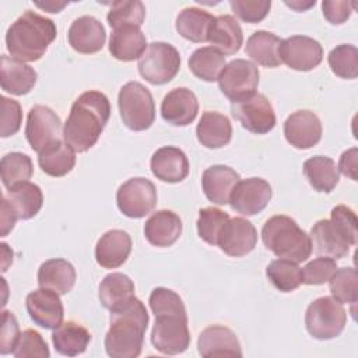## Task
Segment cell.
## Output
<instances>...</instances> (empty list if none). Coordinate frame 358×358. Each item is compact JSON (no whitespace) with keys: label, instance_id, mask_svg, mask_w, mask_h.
Instances as JSON below:
<instances>
[{"label":"cell","instance_id":"cell-1","mask_svg":"<svg viewBox=\"0 0 358 358\" xmlns=\"http://www.w3.org/2000/svg\"><path fill=\"white\" fill-rule=\"evenodd\" d=\"M148 302L155 315L151 331L152 345L166 355L186 351L190 344V333L182 298L172 289L157 287L152 289Z\"/></svg>","mask_w":358,"mask_h":358},{"label":"cell","instance_id":"cell-2","mask_svg":"<svg viewBox=\"0 0 358 358\" xmlns=\"http://www.w3.org/2000/svg\"><path fill=\"white\" fill-rule=\"evenodd\" d=\"M110 116V103L101 91H85L71 105L63 127V140L76 151L85 152L98 141Z\"/></svg>","mask_w":358,"mask_h":358},{"label":"cell","instance_id":"cell-3","mask_svg":"<svg viewBox=\"0 0 358 358\" xmlns=\"http://www.w3.org/2000/svg\"><path fill=\"white\" fill-rule=\"evenodd\" d=\"M144 303L131 296L110 310V327L105 336V350L112 358H136L140 355L148 326Z\"/></svg>","mask_w":358,"mask_h":358},{"label":"cell","instance_id":"cell-4","mask_svg":"<svg viewBox=\"0 0 358 358\" xmlns=\"http://www.w3.org/2000/svg\"><path fill=\"white\" fill-rule=\"evenodd\" d=\"M57 29L50 18L27 10L7 29L6 46L11 57L21 62L39 60L55 41Z\"/></svg>","mask_w":358,"mask_h":358},{"label":"cell","instance_id":"cell-5","mask_svg":"<svg viewBox=\"0 0 358 358\" xmlns=\"http://www.w3.org/2000/svg\"><path fill=\"white\" fill-rule=\"evenodd\" d=\"M312 249L316 255L341 259L350 252V246L357 243V215L344 206H336L331 210L330 220H319L310 229Z\"/></svg>","mask_w":358,"mask_h":358},{"label":"cell","instance_id":"cell-6","mask_svg":"<svg viewBox=\"0 0 358 358\" xmlns=\"http://www.w3.org/2000/svg\"><path fill=\"white\" fill-rule=\"evenodd\" d=\"M264 246L277 257L301 263L309 259L312 242L309 235L288 215H273L262 228Z\"/></svg>","mask_w":358,"mask_h":358},{"label":"cell","instance_id":"cell-7","mask_svg":"<svg viewBox=\"0 0 358 358\" xmlns=\"http://www.w3.org/2000/svg\"><path fill=\"white\" fill-rule=\"evenodd\" d=\"M119 112L123 123L134 131L151 127L155 119V105L147 87L138 81L126 83L117 96Z\"/></svg>","mask_w":358,"mask_h":358},{"label":"cell","instance_id":"cell-8","mask_svg":"<svg viewBox=\"0 0 358 358\" xmlns=\"http://www.w3.org/2000/svg\"><path fill=\"white\" fill-rule=\"evenodd\" d=\"M347 312L333 296L315 299L305 312V326L309 334L317 340L337 337L345 327Z\"/></svg>","mask_w":358,"mask_h":358},{"label":"cell","instance_id":"cell-9","mask_svg":"<svg viewBox=\"0 0 358 358\" xmlns=\"http://www.w3.org/2000/svg\"><path fill=\"white\" fill-rule=\"evenodd\" d=\"M138 71L152 85L169 83L180 69V55L171 43L152 42L138 59Z\"/></svg>","mask_w":358,"mask_h":358},{"label":"cell","instance_id":"cell-10","mask_svg":"<svg viewBox=\"0 0 358 358\" xmlns=\"http://www.w3.org/2000/svg\"><path fill=\"white\" fill-rule=\"evenodd\" d=\"M232 116L250 133L266 134L275 126L273 105L263 94H252L231 103Z\"/></svg>","mask_w":358,"mask_h":358},{"label":"cell","instance_id":"cell-11","mask_svg":"<svg viewBox=\"0 0 358 358\" xmlns=\"http://www.w3.org/2000/svg\"><path fill=\"white\" fill-rule=\"evenodd\" d=\"M259 76V69L253 62L235 59L225 64L217 81L221 92L235 102L256 92Z\"/></svg>","mask_w":358,"mask_h":358},{"label":"cell","instance_id":"cell-12","mask_svg":"<svg viewBox=\"0 0 358 358\" xmlns=\"http://www.w3.org/2000/svg\"><path fill=\"white\" fill-rule=\"evenodd\" d=\"M116 203L126 217L143 218L150 214L157 204V189L154 183L145 178H131L117 189Z\"/></svg>","mask_w":358,"mask_h":358},{"label":"cell","instance_id":"cell-13","mask_svg":"<svg viewBox=\"0 0 358 358\" xmlns=\"http://www.w3.org/2000/svg\"><path fill=\"white\" fill-rule=\"evenodd\" d=\"M62 122L50 108L35 105L29 109L25 126V137L31 148L41 152L50 143L60 140Z\"/></svg>","mask_w":358,"mask_h":358},{"label":"cell","instance_id":"cell-14","mask_svg":"<svg viewBox=\"0 0 358 358\" xmlns=\"http://www.w3.org/2000/svg\"><path fill=\"white\" fill-rule=\"evenodd\" d=\"M281 60L292 70L309 71L317 67L323 59L322 45L306 35H292L282 39L280 48Z\"/></svg>","mask_w":358,"mask_h":358},{"label":"cell","instance_id":"cell-15","mask_svg":"<svg viewBox=\"0 0 358 358\" xmlns=\"http://www.w3.org/2000/svg\"><path fill=\"white\" fill-rule=\"evenodd\" d=\"M271 186L262 178H248L239 180L234 187L229 204L242 215H255L263 211L271 200Z\"/></svg>","mask_w":358,"mask_h":358},{"label":"cell","instance_id":"cell-16","mask_svg":"<svg viewBox=\"0 0 358 358\" xmlns=\"http://www.w3.org/2000/svg\"><path fill=\"white\" fill-rule=\"evenodd\" d=\"M25 306L34 323L43 329L55 330L63 323V303L59 294L52 289L41 287L29 292L25 299Z\"/></svg>","mask_w":358,"mask_h":358},{"label":"cell","instance_id":"cell-17","mask_svg":"<svg viewBox=\"0 0 358 358\" xmlns=\"http://www.w3.org/2000/svg\"><path fill=\"white\" fill-rule=\"evenodd\" d=\"M257 243V231L255 225L242 217H234L224 225L217 245L232 257H242L250 253Z\"/></svg>","mask_w":358,"mask_h":358},{"label":"cell","instance_id":"cell-18","mask_svg":"<svg viewBox=\"0 0 358 358\" xmlns=\"http://www.w3.org/2000/svg\"><path fill=\"white\" fill-rule=\"evenodd\" d=\"M322 123L312 110H296L284 122V136L287 141L299 150H308L316 145L322 138Z\"/></svg>","mask_w":358,"mask_h":358},{"label":"cell","instance_id":"cell-19","mask_svg":"<svg viewBox=\"0 0 358 358\" xmlns=\"http://www.w3.org/2000/svg\"><path fill=\"white\" fill-rule=\"evenodd\" d=\"M70 46L84 55L99 52L106 41V32L99 20L92 15L76 18L67 32Z\"/></svg>","mask_w":358,"mask_h":358},{"label":"cell","instance_id":"cell-20","mask_svg":"<svg viewBox=\"0 0 358 358\" xmlns=\"http://www.w3.org/2000/svg\"><path fill=\"white\" fill-rule=\"evenodd\" d=\"M199 112V101L194 92L186 87L171 90L162 99L161 116L172 126L190 124Z\"/></svg>","mask_w":358,"mask_h":358},{"label":"cell","instance_id":"cell-21","mask_svg":"<svg viewBox=\"0 0 358 358\" xmlns=\"http://www.w3.org/2000/svg\"><path fill=\"white\" fill-rule=\"evenodd\" d=\"M152 175L168 183H178L189 175V159L186 154L172 145L158 148L150 161Z\"/></svg>","mask_w":358,"mask_h":358},{"label":"cell","instance_id":"cell-22","mask_svg":"<svg viewBox=\"0 0 358 358\" xmlns=\"http://www.w3.org/2000/svg\"><path fill=\"white\" fill-rule=\"evenodd\" d=\"M201 357H242V350L235 333L220 324L206 327L197 341Z\"/></svg>","mask_w":358,"mask_h":358},{"label":"cell","instance_id":"cell-23","mask_svg":"<svg viewBox=\"0 0 358 358\" xmlns=\"http://www.w3.org/2000/svg\"><path fill=\"white\" fill-rule=\"evenodd\" d=\"M131 252V238L123 229L106 231L96 242L95 259L103 268L120 267Z\"/></svg>","mask_w":358,"mask_h":358},{"label":"cell","instance_id":"cell-24","mask_svg":"<svg viewBox=\"0 0 358 358\" xmlns=\"http://www.w3.org/2000/svg\"><path fill=\"white\" fill-rule=\"evenodd\" d=\"M36 71L34 67L21 60L6 55L0 59V84L1 90L11 95L28 94L36 83Z\"/></svg>","mask_w":358,"mask_h":358},{"label":"cell","instance_id":"cell-25","mask_svg":"<svg viewBox=\"0 0 358 358\" xmlns=\"http://www.w3.org/2000/svg\"><path fill=\"white\" fill-rule=\"evenodd\" d=\"M182 234V220L171 210L155 211L144 225L145 239L157 248L173 245Z\"/></svg>","mask_w":358,"mask_h":358},{"label":"cell","instance_id":"cell-26","mask_svg":"<svg viewBox=\"0 0 358 358\" xmlns=\"http://www.w3.org/2000/svg\"><path fill=\"white\" fill-rule=\"evenodd\" d=\"M241 180L238 172L227 165H213L203 172L201 185L206 197L215 204H228L231 193Z\"/></svg>","mask_w":358,"mask_h":358},{"label":"cell","instance_id":"cell-27","mask_svg":"<svg viewBox=\"0 0 358 358\" xmlns=\"http://www.w3.org/2000/svg\"><path fill=\"white\" fill-rule=\"evenodd\" d=\"M147 49V39L140 27L124 25L115 28L109 39V52L122 62L140 59Z\"/></svg>","mask_w":358,"mask_h":358},{"label":"cell","instance_id":"cell-28","mask_svg":"<svg viewBox=\"0 0 358 358\" xmlns=\"http://www.w3.org/2000/svg\"><path fill=\"white\" fill-rule=\"evenodd\" d=\"M196 136L207 148H221L231 141L232 126L229 119L214 110H206L196 127Z\"/></svg>","mask_w":358,"mask_h":358},{"label":"cell","instance_id":"cell-29","mask_svg":"<svg viewBox=\"0 0 358 358\" xmlns=\"http://www.w3.org/2000/svg\"><path fill=\"white\" fill-rule=\"evenodd\" d=\"M76 282V268L66 259H49L38 270V284L59 295L71 291Z\"/></svg>","mask_w":358,"mask_h":358},{"label":"cell","instance_id":"cell-30","mask_svg":"<svg viewBox=\"0 0 358 358\" xmlns=\"http://www.w3.org/2000/svg\"><path fill=\"white\" fill-rule=\"evenodd\" d=\"M207 41L214 49L225 55H235L243 42V34L239 22L232 15H220L214 18Z\"/></svg>","mask_w":358,"mask_h":358},{"label":"cell","instance_id":"cell-31","mask_svg":"<svg viewBox=\"0 0 358 358\" xmlns=\"http://www.w3.org/2000/svg\"><path fill=\"white\" fill-rule=\"evenodd\" d=\"M76 151L64 141L56 140L38 152V162L41 169L49 176H64L76 165Z\"/></svg>","mask_w":358,"mask_h":358},{"label":"cell","instance_id":"cell-32","mask_svg":"<svg viewBox=\"0 0 358 358\" xmlns=\"http://www.w3.org/2000/svg\"><path fill=\"white\" fill-rule=\"evenodd\" d=\"M282 39L267 31L253 32L248 41L245 52L257 64L264 67H277L282 63L280 56Z\"/></svg>","mask_w":358,"mask_h":358},{"label":"cell","instance_id":"cell-33","mask_svg":"<svg viewBox=\"0 0 358 358\" xmlns=\"http://www.w3.org/2000/svg\"><path fill=\"white\" fill-rule=\"evenodd\" d=\"M91 341V333L77 322H66L52 333L55 350L66 357L83 354Z\"/></svg>","mask_w":358,"mask_h":358},{"label":"cell","instance_id":"cell-34","mask_svg":"<svg viewBox=\"0 0 358 358\" xmlns=\"http://www.w3.org/2000/svg\"><path fill=\"white\" fill-rule=\"evenodd\" d=\"M214 18L206 10L199 7H186L176 17V31L185 39L192 42H206Z\"/></svg>","mask_w":358,"mask_h":358},{"label":"cell","instance_id":"cell-35","mask_svg":"<svg viewBox=\"0 0 358 358\" xmlns=\"http://www.w3.org/2000/svg\"><path fill=\"white\" fill-rule=\"evenodd\" d=\"M7 199L20 220L35 217L43 203V194L38 185L21 182L7 190Z\"/></svg>","mask_w":358,"mask_h":358},{"label":"cell","instance_id":"cell-36","mask_svg":"<svg viewBox=\"0 0 358 358\" xmlns=\"http://www.w3.org/2000/svg\"><path fill=\"white\" fill-rule=\"evenodd\" d=\"M303 175L310 186L323 193H330L338 183L336 162L324 155H315L303 162Z\"/></svg>","mask_w":358,"mask_h":358},{"label":"cell","instance_id":"cell-37","mask_svg":"<svg viewBox=\"0 0 358 358\" xmlns=\"http://www.w3.org/2000/svg\"><path fill=\"white\" fill-rule=\"evenodd\" d=\"M98 296L102 306L112 310L134 296V282L123 273H110L101 281Z\"/></svg>","mask_w":358,"mask_h":358},{"label":"cell","instance_id":"cell-38","mask_svg":"<svg viewBox=\"0 0 358 358\" xmlns=\"http://www.w3.org/2000/svg\"><path fill=\"white\" fill-rule=\"evenodd\" d=\"M225 67V56L213 46L196 49L189 57L190 71L200 80L213 83L217 81Z\"/></svg>","mask_w":358,"mask_h":358},{"label":"cell","instance_id":"cell-39","mask_svg":"<svg viewBox=\"0 0 358 358\" xmlns=\"http://www.w3.org/2000/svg\"><path fill=\"white\" fill-rule=\"evenodd\" d=\"M1 182L6 189H11L17 183L27 182L34 172L31 158L22 152H8L1 158L0 162Z\"/></svg>","mask_w":358,"mask_h":358},{"label":"cell","instance_id":"cell-40","mask_svg":"<svg viewBox=\"0 0 358 358\" xmlns=\"http://www.w3.org/2000/svg\"><path fill=\"white\" fill-rule=\"evenodd\" d=\"M267 278L281 292H291L302 284V271L296 263L287 259L273 260L266 268Z\"/></svg>","mask_w":358,"mask_h":358},{"label":"cell","instance_id":"cell-41","mask_svg":"<svg viewBox=\"0 0 358 358\" xmlns=\"http://www.w3.org/2000/svg\"><path fill=\"white\" fill-rule=\"evenodd\" d=\"M358 277L354 267L337 268L329 280L330 292L340 303H351L352 306L358 301Z\"/></svg>","mask_w":358,"mask_h":358},{"label":"cell","instance_id":"cell-42","mask_svg":"<svg viewBox=\"0 0 358 358\" xmlns=\"http://www.w3.org/2000/svg\"><path fill=\"white\" fill-rule=\"evenodd\" d=\"M331 71L345 80H354L358 76V50L354 45L341 43L330 50L327 57Z\"/></svg>","mask_w":358,"mask_h":358},{"label":"cell","instance_id":"cell-43","mask_svg":"<svg viewBox=\"0 0 358 358\" xmlns=\"http://www.w3.org/2000/svg\"><path fill=\"white\" fill-rule=\"evenodd\" d=\"M145 18V7L138 0L115 1L108 13V22L115 29L124 25L140 27Z\"/></svg>","mask_w":358,"mask_h":358},{"label":"cell","instance_id":"cell-44","mask_svg":"<svg viewBox=\"0 0 358 358\" xmlns=\"http://www.w3.org/2000/svg\"><path fill=\"white\" fill-rule=\"evenodd\" d=\"M229 220L228 213L217 207H204L199 211L197 218V232L199 236L208 245H217L218 236Z\"/></svg>","mask_w":358,"mask_h":358},{"label":"cell","instance_id":"cell-45","mask_svg":"<svg viewBox=\"0 0 358 358\" xmlns=\"http://www.w3.org/2000/svg\"><path fill=\"white\" fill-rule=\"evenodd\" d=\"M11 354L15 358H48L50 355L46 341L32 329L20 333Z\"/></svg>","mask_w":358,"mask_h":358},{"label":"cell","instance_id":"cell-46","mask_svg":"<svg viewBox=\"0 0 358 358\" xmlns=\"http://www.w3.org/2000/svg\"><path fill=\"white\" fill-rule=\"evenodd\" d=\"M337 270L336 260L330 257H316L309 262L302 271V284L306 285H320L330 280V277Z\"/></svg>","mask_w":358,"mask_h":358},{"label":"cell","instance_id":"cell-47","mask_svg":"<svg viewBox=\"0 0 358 358\" xmlns=\"http://www.w3.org/2000/svg\"><path fill=\"white\" fill-rule=\"evenodd\" d=\"M229 6L236 17L242 21L255 24L260 22L270 11V0H231Z\"/></svg>","mask_w":358,"mask_h":358},{"label":"cell","instance_id":"cell-48","mask_svg":"<svg viewBox=\"0 0 358 358\" xmlns=\"http://www.w3.org/2000/svg\"><path fill=\"white\" fill-rule=\"evenodd\" d=\"M1 137H10L15 134L22 123V110L17 101L7 96H1Z\"/></svg>","mask_w":358,"mask_h":358},{"label":"cell","instance_id":"cell-49","mask_svg":"<svg viewBox=\"0 0 358 358\" xmlns=\"http://www.w3.org/2000/svg\"><path fill=\"white\" fill-rule=\"evenodd\" d=\"M18 336H20V331H18V323L15 316L8 310H3V324H1V333H0V354L4 355L8 352H13Z\"/></svg>","mask_w":358,"mask_h":358},{"label":"cell","instance_id":"cell-50","mask_svg":"<svg viewBox=\"0 0 358 358\" xmlns=\"http://www.w3.org/2000/svg\"><path fill=\"white\" fill-rule=\"evenodd\" d=\"M355 3L351 1H323L322 10L324 18L334 25L345 22L354 11Z\"/></svg>","mask_w":358,"mask_h":358},{"label":"cell","instance_id":"cell-51","mask_svg":"<svg viewBox=\"0 0 358 358\" xmlns=\"http://www.w3.org/2000/svg\"><path fill=\"white\" fill-rule=\"evenodd\" d=\"M357 154L358 150L355 147L344 151L337 166V169H340V172L348 176L351 180H357Z\"/></svg>","mask_w":358,"mask_h":358},{"label":"cell","instance_id":"cell-52","mask_svg":"<svg viewBox=\"0 0 358 358\" xmlns=\"http://www.w3.org/2000/svg\"><path fill=\"white\" fill-rule=\"evenodd\" d=\"M17 214L13 210L8 199L1 196V213H0V227H1V236H7V234L14 228Z\"/></svg>","mask_w":358,"mask_h":358},{"label":"cell","instance_id":"cell-53","mask_svg":"<svg viewBox=\"0 0 358 358\" xmlns=\"http://www.w3.org/2000/svg\"><path fill=\"white\" fill-rule=\"evenodd\" d=\"M35 6L39 8H43L48 13H59L63 7L67 6V3L66 1H60V3L59 1H45V3H35Z\"/></svg>","mask_w":358,"mask_h":358},{"label":"cell","instance_id":"cell-54","mask_svg":"<svg viewBox=\"0 0 358 358\" xmlns=\"http://www.w3.org/2000/svg\"><path fill=\"white\" fill-rule=\"evenodd\" d=\"M315 0L313 1H306V3H301L299 0H296V1H291V3H288V1H285V4L287 6H289L291 8H294V10H296V11H305V10H308L309 7H312V6H315Z\"/></svg>","mask_w":358,"mask_h":358}]
</instances>
